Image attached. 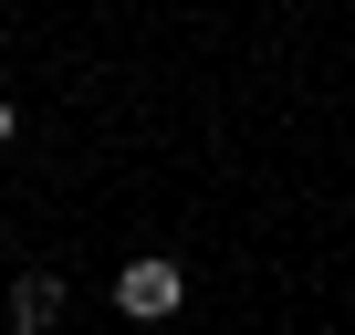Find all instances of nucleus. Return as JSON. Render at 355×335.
Returning <instances> with one entry per match:
<instances>
[{
  "label": "nucleus",
  "mask_w": 355,
  "mask_h": 335,
  "mask_svg": "<svg viewBox=\"0 0 355 335\" xmlns=\"http://www.w3.org/2000/svg\"><path fill=\"white\" fill-rule=\"evenodd\" d=\"M0 147H11V95H0Z\"/></svg>",
  "instance_id": "7ed1b4c3"
},
{
  "label": "nucleus",
  "mask_w": 355,
  "mask_h": 335,
  "mask_svg": "<svg viewBox=\"0 0 355 335\" xmlns=\"http://www.w3.org/2000/svg\"><path fill=\"white\" fill-rule=\"evenodd\" d=\"M115 304H125V325H167L178 304H189V272H178L167 252H136V262L115 272Z\"/></svg>",
  "instance_id": "f257e3e1"
},
{
  "label": "nucleus",
  "mask_w": 355,
  "mask_h": 335,
  "mask_svg": "<svg viewBox=\"0 0 355 335\" xmlns=\"http://www.w3.org/2000/svg\"><path fill=\"white\" fill-rule=\"evenodd\" d=\"M53 314H63V272H21V283H11V325H21V335H42Z\"/></svg>",
  "instance_id": "f03ea898"
}]
</instances>
